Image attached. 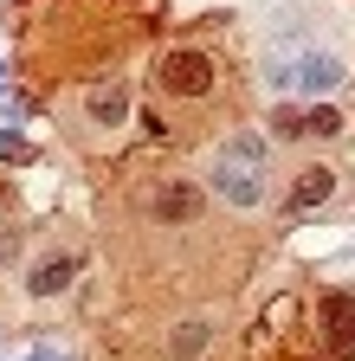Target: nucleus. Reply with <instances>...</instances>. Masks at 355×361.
I'll use <instances>...</instances> for the list:
<instances>
[{
	"mask_svg": "<svg viewBox=\"0 0 355 361\" xmlns=\"http://www.w3.org/2000/svg\"><path fill=\"white\" fill-rule=\"evenodd\" d=\"M317 336H323L330 361H355V290H330L317 303Z\"/></svg>",
	"mask_w": 355,
	"mask_h": 361,
	"instance_id": "5",
	"label": "nucleus"
},
{
	"mask_svg": "<svg viewBox=\"0 0 355 361\" xmlns=\"http://www.w3.org/2000/svg\"><path fill=\"white\" fill-rule=\"evenodd\" d=\"M26 361H59V355H52V348H32V355H26Z\"/></svg>",
	"mask_w": 355,
	"mask_h": 361,
	"instance_id": "9",
	"label": "nucleus"
},
{
	"mask_svg": "<svg viewBox=\"0 0 355 361\" xmlns=\"http://www.w3.org/2000/svg\"><path fill=\"white\" fill-rule=\"evenodd\" d=\"M78 264H84V258H78V252H65V245H59V252H46V258L26 271V290H32V297H59V290L78 278Z\"/></svg>",
	"mask_w": 355,
	"mask_h": 361,
	"instance_id": "6",
	"label": "nucleus"
},
{
	"mask_svg": "<svg viewBox=\"0 0 355 361\" xmlns=\"http://www.w3.org/2000/svg\"><path fill=\"white\" fill-rule=\"evenodd\" d=\"M129 123V78H97L78 97V129L84 135H116Z\"/></svg>",
	"mask_w": 355,
	"mask_h": 361,
	"instance_id": "3",
	"label": "nucleus"
},
{
	"mask_svg": "<svg viewBox=\"0 0 355 361\" xmlns=\"http://www.w3.org/2000/svg\"><path fill=\"white\" fill-rule=\"evenodd\" d=\"M200 207H207V188H200V180L168 174V180H155V188H149V219H155V226H194Z\"/></svg>",
	"mask_w": 355,
	"mask_h": 361,
	"instance_id": "4",
	"label": "nucleus"
},
{
	"mask_svg": "<svg viewBox=\"0 0 355 361\" xmlns=\"http://www.w3.org/2000/svg\"><path fill=\"white\" fill-rule=\"evenodd\" d=\"M207 342H213V323H207V316H188V323L168 329V361H200Z\"/></svg>",
	"mask_w": 355,
	"mask_h": 361,
	"instance_id": "8",
	"label": "nucleus"
},
{
	"mask_svg": "<svg viewBox=\"0 0 355 361\" xmlns=\"http://www.w3.org/2000/svg\"><path fill=\"white\" fill-rule=\"evenodd\" d=\"M207 194L219 207H233V213H258L272 200V142L258 129H233L207 155Z\"/></svg>",
	"mask_w": 355,
	"mask_h": 361,
	"instance_id": "1",
	"label": "nucleus"
},
{
	"mask_svg": "<svg viewBox=\"0 0 355 361\" xmlns=\"http://www.w3.org/2000/svg\"><path fill=\"white\" fill-rule=\"evenodd\" d=\"M330 194H336V174H330L323 161H310V168H297V180H291L284 207H291V213H310V207H323Z\"/></svg>",
	"mask_w": 355,
	"mask_h": 361,
	"instance_id": "7",
	"label": "nucleus"
},
{
	"mask_svg": "<svg viewBox=\"0 0 355 361\" xmlns=\"http://www.w3.org/2000/svg\"><path fill=\"white\" fill-rule=\"evenodd\" d=\"M155 78H162V97H174V104H207L219 90V65L207 45H174Z\"/></svg>",
	"mask_w": 355,
	"mask_h": 361,
	"instance_id": "2",
	"label": "nucleus"
}]
</instances>
